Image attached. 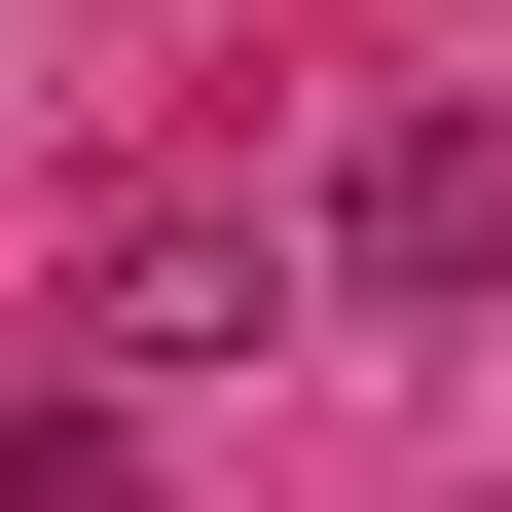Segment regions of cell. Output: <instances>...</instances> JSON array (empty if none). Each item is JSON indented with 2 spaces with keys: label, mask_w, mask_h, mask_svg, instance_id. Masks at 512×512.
Masks as SVG:
<instances>
[{
  "label": "cell",
  "mask_w": 512,
  "mask_h": 512,
  "mask_svg": "<svg viewBox=\"0 0 512 512\" xmlns=\"http://www.w3.org/2000/svg\"><path fill=\"white\" fill-rule=\"evenodd\" d=\"M293 256H330V293H403V330H439V293H512V110L403 74V110L330 147V220H293Z\"/></svg>",
  "instance_id": "cell-1"
},
{
  "label": "cell",
  "mask_w": 512,
  "mask_h": 512,
  "mask_svg": "<svg viewBox=\"0 0 512 512\" xmlns=\"http://www.w3.org/2000/svg\"><path fill=\"white\" fill-rule=\"evenodd\" d=\"M256 293H293V256H256V220H110V256H74V330H110V366H220Z\"/></svg>",
  "instance_id": "cell-2"
}]
</instances>
